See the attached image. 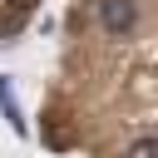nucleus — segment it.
I'll return each mask as SVG.
<instances>
[{"instance_id":"f257e3e1","label":"nucleus","mask_w":158,"mask_h":158,"mask_svg":"<svg viewBox=\"0 0 158 158\" xmlns=\"http://www.w3.org/2000/svg\"><path fill=\"white\" fill-rule=\"evenodd\" d=\"M99 20H104L109 35H128L133 20H138V5H133V0H104V5H99Z\"/></svg>"},{"instance_id":"f03ea898","label":"nucleus","mask_w":158,"mask_h":158,"mask_svg":"<svg viewBox=\"0 0 158 158\" xmlns=\"http://www.w3.org/2000/svg\"><path fill=\"white\" fill-rule=\"evenodd\" d=\"M0 109H5L10 128H25V118H20V104H15V89H10V79H5V74H0Z\"/></svg>"},{"instance_id":"7ed1b4c3","label":"nucleus","mask_w":158,"mask_h":158,"mask_svg":"<svg viewBox=\"0 0 158 158\" xmlns=\"http://www.w3.org/2000/svg\"><path fill=\"white\" fill-rule=\"evenodd\" d=\"M123 158H158V138H133Z\"/></svg>"},{"instance_id":"20e7f679","label":"nucleus","mask_w":158,"mask_h":158,"mask_svg":"<svg viewBox=\"0 0 158 158\" xmlns=\"http://www.w3.org/2000/svg\"><path fill=\"white\" fill-rule=\"evenodd\" d=\"M10 5H20V10H30V5H35V0H10Z\"/></svg>"}]
</instances>
